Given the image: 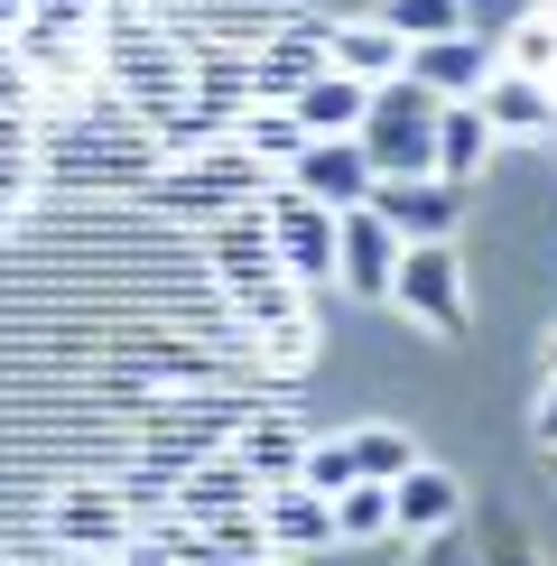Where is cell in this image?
Wrapping results in <instances>:
<instances>
[{
	"label": "cell",
	"instance_id": "6da1fadb",
	"mask_svg": "<svg viewBox=\"0 0 557 566\" xmlns=\"http://www.w3.org/2000/svg\"><path fill=\"white\" fill-rule=\"evenodd\" d=\"M186 75H196V46L168 19L139 10V0H103V84L112 103H130V122L149 139L186 112Z\"/></svg>",
	"mask_w": 557,
	"mask_h": 566
},
{
	"label": "cell",
	"instance_id": "7a4b0ae2",
	"mask_svg": "<svg viewBox=\"0 0 557 566\" xmlns=\"http://www.w3.org/2000/svg\"><path fill=\"white\" fill-rule=\"evenodd\" d=\"M10 56H19V75H29V93H38L46 112L93 103V65H103V0H29Z\"/></svg>",
	"mask_w": 557,
	"mask_h": 566
},
{
	"label": "cell",
	"instance_id": "3957f363",
	"mask_svg": "<svg viewBox=\"0 0 557 566\" xmlns=\"http://www.w3.org/2000/svg\"><path fill=\"white\" fill-rule=\"evenodd\" d=\"M38 177L65 186H149L158 177V139L139 122H112L103 103H75L38 130Z\"/></svg>",
	"mask_w": 557,
	"mask_h": 566
},
{
	"label": "cell",
	"instance_id": "277c9868",
	"mask_svg": "<svg viewBox=\"0 0 557 566\" xmlns=\"http://www.w3.org/2000/svg\"><path fill=\"white\" fill-rule=\"evenodd\" d=\"M242 418H251V399H232V390L149 399V409H139V474H158V483L177 492L204 455H223V446L242 437Z\"/></svg>",
	"mask_w": 557,
	"mask_h": 566
},
{
	"label": "cell",
	"instance_id": "5b68a950",
	"mask_svg": "<svg viewBox=\"0 0 557 566\" xmlns=\"http://www.w3.org/2000/svg\"><path fill=\"white\" fill-rule=\"evenodd\" d=\"M139 196H149V214H168V223H223V214H242V205L270 196V168H251L232 139H214V149L158 158V177L139 186Z\"/></svg>",
	"mask_w": 557,
	"mask_h": 566
},
{
	"label": "cell",
	"instance_id": "8992f818",
	"mask_svg": "<svg viewBox=\"0 0 557 566\" xmlns=\"http://www.w3.org/2000/svg\"><path fill=\"white\" fill-rule=\"evenodd\" d=\"M437 93H418L409 75H390V84H371V112H362V130H354V149L371 158V177H428L437 168Z\"/></svg>",
	"mask_w": 557,
	"mask_h": 566
},
{
	"label": "cell",
	"instance_id": "52a82bcc",
	"mask_svg": "<svg viewBox=\"0 0 557 566\" xmlns=\"http://www.w3.org/2000/svg\"><path fill=\"white\" fill-rule=\"evenodd\" d=\"M242 353L270 371V381H297V371L316 363V306L307 289H261V297H242Z\"/></svg>",
	"mask_w": 557,
	"mask_h": 566
},
{
	"label": "cell",
	"instance_id": "ba28073f",
	"mask_svg": "<svg viewBox=\"0 0 557 566\" xmlns=\"http://www.w3.org/2000/svg\"><path fill=\"white\" fill-rule=\"evenodd\" d=\"M46 538H56V548H75V557H122L130 538H139V521H130L122 483L75 474V483H56V502H46Z\"/></svg>",
	"mask_w": 557,
	"mask_h": 566
},
{
	"label": "cell",
	"instance_id": "9c48e42d",
	"mask_svg": "<svg viewBox=\"0 0 557 566\" xmlns=\"http://www.w3.org/2000/svg\"><path fill=\"white\" fill-rule=\"evenodd\" d=\"M261 223H270V251H278V279L288 289H325L335 279V214L325 205H307L297 186H270Z\"/></svg>",
	"mask_w": 557,
	"mask_h": 566
},
{
	"label": "cell",
	"instance_id": "30bf717a",
	"mask_svg": "<svg viewBox=\"0 0 557 566\" xmlns=\"http://www.w3.org/2000/svg\"><path fill=\"white\" fill-rule=\"evenodd\" d=\"M390 297L409 306L428 335H464V261L446 242H400V270H390Z\"/></svg>",
	"mask_w": 557,
	"mask_h": 566
},
{
	"label": "cell",
	"instance_id": "8fae6325",
	"mask_svg": "<svg viewBox=\"0 0 557 566\" xmlns=\"http://www.w3.org/2000/svg\"><path fill=\"white\" fill-rule=\"evenodd\" d=\"M204 270H214V289H223L232 306H242V297H261V289H278V251H270L261 205H242V214L204 223Z\"/></svg>",
	"mask_w": 557,
	"mask_h": 566
},
{
	"label": "cell",
	"instance_id": "7c38bea8",
	"mask_svg": "<svg viewBox=\"0 0 557 566\" xmlns=\"http://www.w3.org/2000/svg\"><path fill=\"white\" fill-rule=\"evenodd\" d=\"M278 186H297L307 205H325V214H354V205H371V158L354 149V139H307V149L278 168Z\"/></svg>",
	"mask_w": 557,
	"mask_h": 566
},
{
	"label": "cell",
	"instance_id": "4fadbf2b",
	"mask_svg": "<svg viewBox=\"0 0 557 566\" xmlns=\"http://www.w3.org/2000/svg\"><path fill=\"white\" fill-rule=\"evenodd\" d=\"M390 270H400V242H390V223L371 214V205H354V214H335V289L381 306L390 297Z\"/></svg>",
	"mask_w": 557,
	"mask_h": 566
},
{
	"label": "cell",
	"instance_id": "5bb4252c",
	"mask_svg": "<svg viewBox=\"0 0 557 566\" xmlns=\"http://www.w3.org/2000/svg\"><path fill=\"white\" fill-rule=\"evenodd\" d=\"M493 38L483 29H464V38H437V46H409V65L400 75L418 84V93H437V103H474L483 84H493Z\"/></svg>",
	"mask_w": 557,
	"mask_h": 566
},
{
	"label": "cell",
	"instance_id": "9a60e30c",
	"mask_svg": "<svg viewBox=\"0 0 557 566\" xmlns=\"http://www.w3.org/2000/svg\"><path fill=\"white\" fill-rule=\"evenodd\" d=\"M242 511H261V483L242 474V455H204L196 474H186L177 492H168V521H186V530H214V521H242Z\"/></svg>",
	"mask_w": 557,
	"mask_h": 566
},
{
	"label": "cell",
	"instance_id": "2e32d148",
	"mask_svg": "<svg viewBox=\"0 0 557 566\" xmlns=\"http://www.w3.org/2000/svg\"><path fill=\"white\" fill-rule=\"evenodd\" d=\"M325 75V19H288L261 56H251V103H297Z\"/></svg>",
	"mask_w": 557,
	"mask_h": 566
},
{
	"label": "cell",
	"instance_id": "e0dca14e",
	"mask_svg": "<svg viewBox=\"0 0 557 566\" xmlns=\"http://www.w3.org/2000/svg\"><path fill=\"white\" fill-rule=\"evenodd\" d=\"M371 214L390 223V242H455V186H437V177H381V186H371Z\"/></svg>",
	"mask_w": 557,
	"mask_h": 566
},
{
	"label": "cell",
	"instance_id": "ac0fdd59",
	"mask_svg": "<svg viewBox=\"0 0 557 566\" xmlns=\"http://www.w3.org/2000/svg\"><path fill=\"white\" fill-rule=\"evenodd\" d=\"M261 538H270V557H278V566L335 548V502H316L307 483H278V492H261Z\"/></svg>",
	"mask_w": 557,
	"mask_h": 566
},
{
	"label": "cell",
	"instance_id": "d6986e66",
	"mask_svg": "<svg viewBox=\"0 0 557 566\" xmlns=\"http://www.w3.org/2000/svg\"><path fill=\"white\" fill-rule=\"evenodd\" d=\"M464 521V483L446 474V464H428L418 455L400 483H390V538H437V530H455Z\"/></svg>",
	"mask_w": 557,
	"mask_h": 566
},
{
	"label": "cell",
	"instance_id": "ffe728a7",
	"mask_svg": "<svg viewBox=\"0 0 557 566\" xmlns=\"http://www.w3.org/2000/svg\"><path fill=\"white\" fill-rule=\"evenodd\" d=\"M474 112L493 122V139H557V93L539 75H511V65H493V84L474 93Z\"/></svg>",
	"mask_w": 557,
	"mask_h": 566
},
{
	"label": "cell",
	"instance_id": "44dd1931",
	"mask_svg": "<svg viewBox=\"0 0 557 566\" xmlns=\"http://www.w3.org/2000/svg\"><path fill=\"white\" fill-rule=\"evenodd\" d=\"M232 455H242V474L261 492H278V483H297V464H307V428H297L288 409H251L242 437H232Z\"/></svg>",
	"mask_w": 557,
	"mask_h": 566
},
{
	"label": "cell",
	"instance_id": "7402d4cb",
	"mask_svg": "<svg viewBox=\"0 0 557 566\" xmlns=\"http://www.w3.org/2000/svg\"><path fill=\"white\" fill-rule=\"evenodd\" d=\"M325 65L335 75H354V84H390L409 65V46L381 29V19H325Z\"/></svg>",
	"mask_w": 557,
	"mask_h": 566
},
{
	"label": "cell",
	"instance_id": "603a6c76",
	"mask_svg": "<svg viewBox=\"0 0 557 566\" xmlns=\"http://www.w3.org/2000/svg\"><path fill=\"white\" fill-rule=\"evenodd\" d=\"M493 149H502L493 122H483L474 103H446V112H437V168H428V177L464 196V177H483V158H493Z\"/></svg>",
	"mask_w": 557,
	"mask_h": 566
},
{
	"label": "cell",
	"instance_id": "cb8c5ba5",
	"mask_svg": "<svg viewBox=\"0 0 557 566\" xmlns=\"http://www.w3.org/2000/svg\"><path fill=\"white\" fill-rule=\"evenodd\" d=\"M288 112H297V130H307V139H354L362 112H371V84H354V75H335V65H325V75L297 93Z\"/></svg>",
	"mask_w": 557,
	"mask_h": 566
},
{
	"label": "cell",
	"instance_id": "d4e9b609",
	"mask_svg": "<svg viewBox=\"0 0 557 566\" xmlns=\"http://www.w3.org/2000/svg\"><path fill=\"white\" fill-rule=\"evenodd\" d=\"M232 149H242L251 168H270V177H278L297 149H307V130H297V112H288V103H242V122H232Z\"/></svg>",
	"mask_w": 557,
	"mask_h": 566
},
{
	"label": "cell",
	"instance_id": "484cf974",
	"mask_svg": "<svg viewBox=\"0 0 557 566\" xmlns=\"http://www.w3.org/2000/svg\"><path fill=\"white\" fill-rule=\"evenodd\" d=\"M130 371H139L149 390H168V399H186V390H223V381H232V371H223L204 344H177V335H168V344H149Z\"/></svg>",
	"mask_w": 557,
	"mask_h": 566
},
{
	"label": "cell",
	"instance_id": "4316f807",
	"mask_svg": "<svg viewBox=\"0 0 557 566\" xmlns=\"http://www.w3.org/2000/svg\"><path fill=\"white\" fill-rule=\"evenodd\" d=\"M381 19L400 46H437V38H464V0H381Z\"/></svg>",
	"mask_w": 557,
	"mask_h": 566
},
{
	"label": "cell",
	"instance_id": "83f0119b",
	"mask_svg": "<svg viewBox=\"0 0 557 566\" xmlns=\"http://www.w3.org/2000/svg\"><path fill=\"white\" fill-rule=\"evenodd\" d=\"M344 455H354L362 483H400L409 464H418V437L409 428H354V437H344Z\"/></svg>",
	"mask_w": 557,
	"mask_h": 566
},
{
	"label": "cell",
	"instance_id": "f1b7e54d",
	"mask_svg": "<svg viewBox=\"0 0 557 566\" xmlns=\"http://www.w3.org/2000/svg\"><path fill=\"white\" fill-rule=\"evenodd\" d=\"M344 538H390V483H354V492H335V548Z\"/></svg>",
	"mask_w": 557,
	"mask_h": 566
},
{
	"label": "cell",
	"instance_id": "f546056e",
	"mask_svg": "<svg viewBox=\"0 0 557 566\" xmlns=\"http://www.w3.org/2000/svg\"><path fill=\"white\" fill-rule=\"evenodd\" d=\"M502 65H511V75H539V84H548V65H557V19H548V10H529L521 29H511Z\"/></svg>",
	"mask_w": 557,
	"mask_h": 566
},
{
	"label": "cell",
	"instance_id": "4dcf8cb0",
	"mask_svg": "<svg viewBox=\"0 0 557 566\" xmlns=\"http://www.w3.org/2000/svg\"><path fill=\"white\" fill-rule=\"evenodd\" d=\"M297 483H307L316 502H335V492H354L362 474H354V455H344V437H325V446H307V464H297Z\"/></svg>",
	"mask_w": 557,
	"mask_h": 566
},
{
	"label": "cell",
	"instance_id": "1f68e13d",
	"mask_svg": "<svg viewBox=\"0 0 557 566\" xmlns=\"http://www.w3.org/2000/svg\"><path fill=\"white\" fill-rule=\"evenodd\" d=\"M0 168H38V103H0Z\"/></svg>",
	"mask_w": 557,
	"mask_h": 566
},
{
	"label": "cell",
	"instance_id": "d6a6232c",
	"mask_svg": "<svg viewBox=\"0 0 557 566\" xmlns=\"http://www.w3.org/2000/svg\"><path fill=\"white\" fill-rule=\"evenodd\" d=\"M29 196H38V168H0V232H19Z\"/></svg>",
	"mask_w": 557,
	"mask_h": 566
},
{
	"label": "cell",
	"instance_id": "836d02e7",
	"mask_svg": "<svg viewBox=\"0 0 557 566\" xmlns=\"http://www.w3.org/2000/svg\"><path fill=\"white\" fill-rule=\"evenodd\" d=\"M112 566H177V557H168V548H158V538H149V530H139V538H130V548H122V557H112Z\"/></svg>",
	"mask_w": 557,
	"mask_h": 566
},
{
	"label": "cell",
	"instance_id": "e575fe53",
	"mask_svg": "<svg viewBox=\"0 0 557 566\" xmlns=\"http://www.w3.org/2000/svg\"><path fill=\"white\" fill-rule=\"evenodd\" d=\"M0 103H38V93H29V75H19V56H10V46H0Z\"/></svg>",
	"mask_w": 557,
	"mask_h": 566
},
{
	"label": "cell",
	"instance_id": "d590c367",
	"mask_svg": "<svg viewBox=\"0 0 557 566\" xmlns=\"http://www.w3.org/2000/svg\"><path fill=\"white\" fill-rule=\"evenodd\" d=\"M19 19H29V0H0V46L19 38Z\"/></svg>",
	"mask_w": 557,
	"mask_h": 566
},
{
	"label": "cell",
	"instance_id": "8d00e7d4",
	"mask_svg": "<svg viewBox=\"0 0 557 566\" xmlns=\"http://www.w3.org/2000/svg\"><path fill=\"white\" fill-rule=\"evenodd\" d=\"M539 446H557V381H548V399H539Z\"/></svg>",
	"mask_w": 557,
	"mask_h": 566
},
{
	"label": "cell",
	"instance_id": "74e56055",
	"mask_svg": "<svg viewBox=\"0 0 557 566\" xmlns=\"http://www.w3.org/2000/svg\"><path fill=\"white\" fill-rule=\"evenodd\" d=\"M548 93H557V65H548Z\"/></svg>",
	"mask_w": 557,
	"mask_h": 566
},
{
	"label": "cell",
	"instance_id": "f35d334b",
	"mask_svg": "<svg viewBox=\"0 0 557 566\" xmlns=\"http://www.w3.org/2000/svg\"><path fill=\"white\" fill-rule=\"evenodd\" d=\"M548 363H557V344H548Z\"/></svg>",
	"mask_w": 557,
	"mask_h": 566
}]
</instances>
